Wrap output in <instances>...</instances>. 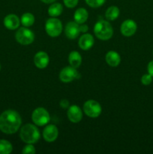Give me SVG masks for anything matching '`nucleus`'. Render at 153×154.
I'll return each instance as SVG.
<instances>
[{"mask_svg": "<svg viewBox=\"0 0 153 154\" xmlns=\"http://www.w3.org/2000/svg\"><path fill=\"white\" fill-rule=\"evenodd\" d=\"M22 123L21 117L14 110H6L0 115V130L4 134H14L19 130Z\"/></svg>", "mask_w": 153, "mask_h": 154, "instance_id": "1", "label": "nucleus"}, {"mask_svg": "<svg viewBox=\"0 0 153 154\" xmlns=\"http://www.w3.org/2000/svg\"><path fill=\"white\" fill-rule=\"evenodd\" d=\"M20 137L26 144H35L40 139V132L38 129L32 123H26L20 129Z\"/></svg>", "mask_w": 153, "mask_h": 154, "instance_id": "2", "label": "nucleus"}, {"mask_svg": "<svg viewBox=\"0 0 153 154\" xmlns=\"http://www.w3.org/2000/svg\"><path fill=\"white\" fill-rule=\"evenodd\" d=\"M94 32L96 37L102 41H107L112 38L113 35V29L108 21L99 20L94 26Z\"/></svg>", "mask_w": 153, "mask_h": 154, "instance_id": "3", "label": "nucleus"}, {"mask_svg": "<svg viewBox=\"0 0 153 154\" xmlns=\"http://www.w3.org/2000/svg\"><path fill=\"white\" fill-rule=\"evenodd\" d=\"M45 31L50 37L55 38L60 35L62 32V23L56 17L49 18L45 23Z\"/></svg>", "mask_w": 153, "mask_h": 154, "instance_id": "4", "label": "nucleus"}, {"mask_svg": "<svg viewBox=\"0 0 153 154\" xmlns=\"http://www.w3.org/2000/svg\"><path fill=\"white\" fill-rule=\"evenodd\" d=\"M32 120L34 125L44 126L47 124L50 120L49 112L44 108H37L33 111L32 114Z\"/></svg>", "mask_w": 153, "mask_h": 154, "instance_id": "5", "label": "nucleus"}, {"mask_svg": "<svg viewBox=\"0 0 153 154\" xmlns=\"http://www.w3.org/2000/svg\"><path fill=\"white\" fill-rule=\"evenodd\" d=\"M16 42L22 45H28L34 40V34L31 29L26 27H21L18 29L15 34Z\"/></svg>", "mask_w": 153, "mask_h": 154, "instance_id": "6", "label": "nucleus"}, {"mask_svg": "<svg viewBox=\"0 0 153 154\" xmlns=\"http://www.w3.org/2000/svg\"><path fill=\"white\" fill-rule=\"evenodd\" d=\"M83 111L88 117L91 118H96V117H98L101 114V105L97 101L90 99L84 103Z\"/></svg>", "mask_w": 153, "mask_h": 154, "instance_id": "7", "label": "nucleus"}, {"mask_svg": "<svg viewBox=\"0 0 153 154\" xmlns=\"http://www.w3.org/2000/svg\"><path fill=\"white\" fill-rule=\"evenodd\" d=\"M80 78V75L76 69L72 66L63 68L59 73V79L63 83H70L74 80Z\"/></svg>", "mask_w": 153, "mask_h": 154, "instance_id": "8", "label": "nucleus"}, {"mask_svg": "<svg viewBox=\"0 0 153 154\" xmlns=\"http://www.w3.org/2000/svg\"><path fill=\"white\" fill-rule=\"evenodd\" d=\"M136 29H137V25L136 22L130 19L124 20L122 23L121 28H120L121 33L126 37H130L134 35L136 32Z\"/></svg>", "mask_w": 153, "mask_h": 154, "instance_id": "9", "label": "nucleus"}, {"mask_svg": "<svg viewBox=\"0 0 153 154\" xmlns=\"http://www.w3.org/2000/svg\"><path fill=\"white\" fill-rule=\"evenodd\" d=\"M67 116L71 123H76L81 121L82 118V111L78 105H73L68 108Z\"/></svg>", "mask_w": 153, "mask_h": 154, "instance_id": "10", "label": "nucleus"}, {"mask_svg": "<svg viewBox=\"0 0 153 154\" xmlns=\"http://www.w3.org/2000/svg\"><path fill=\"white\" fill-rule=\"evenodd\" d=\"M58 135V128L55 125H47L43 131V138L46 142H53L57 139Z\"/></svg>", "mask_w": 153, "mask_h": 154, "instance_id": "11", "label": "nucleus"}, {"mask_svg": "<svg viewBox=\"0 0 153 154\" xmlns=\"http://www.w3.org/2000/svg\"><path fill=\"white\" fill-rule=\"evenodd\" d=\"M64 33L69 39H76L79 36L80 33V24L76 23L75 21H70L66 24L65 29H64Z\"/></svg>", "mask_w": 153, "mask_h": 154, "instance_id": "12", "label": "nucleus"}, {"mask_svg": "<svg viewBox=\"0 0 153 154\" xmlns=\"http://www.w3.org/2000/svg\"><path fill=\"white\" fill-rule=\"evenodd\" d=\"M49 56L44 51H39L34 57V63L38 69H45L49 64Z\"/></svg>", "mask_w": 153, "mask_h": 154, "instance_id": "13", "label": "nucleus"}, {"mask_svg": "<svg viewBox=\"0 0 153 154\" xmlns=\"http://www.w3.org/2000/svg\"><path fill=\"white\" fill-rule=\"evenodd\" d=\"M20 24V20L16 14H8L4 19V25L8 29L14 30L19 28Z\"/></svg>", "mask_w": 153, "mask_h": 154, "instance_id": "14", "label": "nucleus"}, {"mask_svg": "<svg viewBox=\"0 0 153 154\" xmlns=\"http://www.w3.org/2000/svg\"><path fill=\"white\" fill-rule=\"evenodd\" d=\"M94 40L93 36L91 34L88 33H84L79 39V47L80 49L83 50V51H88V50L91 49L92 46L94 45Z\"/></svg>", "mask_w": 153, "mask_h": 154, "instance_id": "15", "label": "nucleus"}, {"mask_svg": "<svg viewBox=\"0 0 153 154\" xmlns=\"http://www.w3.org/2000/svg\"><path fill=\"white\" fill-rule=\"evenodd\" d=\"M105 60L110 66L116 67L120 64L121 57H120L119 54L116 51H110L106 53V56H105Z\"/></svg>", "mask_w": 153, "mask_h": 154, "instance_id": "16", "label": "nucleus"}, {"mask_svg": "<svg viewBox=\"0 0 153 154\" xmlns=\"http://www.w3.org/2000/svg\"><path fill=\"white\" fill-rule=\"evenodd\" d=\"M88 13L86 11V9L84 8H80L76 11L74 12V21L77 23L78 24H82L88 20Z\"/></svg>", "mask_w": 153, "mask_h": 154, "instance_id": "17", "label": "nucleus"}, {"mask_svg": "<svg viewBox=\"0 0 153 154\" xmlns=\"http://www.w3.org/2000/svg\"><path fill=\"white\" fill-rule=\"evenodd\" d=\"M68 62L70 66L77 69L80 66L82 63V57L80 54L76 51H71L68 56Z\"/></svg>", "mask_w": 153, "mask_h": 154, "instance_id": "18", "label": "nucleus"}, {"mask_svg": "<svg viewBox=\"0 0 153 154\" xmlns=\"http://www.w3.org/2000/svg\"><path fill=\"white\" fill-rule=\"evenodd\" d=\"M63 11V6L61 3L55 2L50 5L48 8V14L51 17H56L61 15Z\"/></svg>", "mask_w": 153, "mask_h": 154, "instance_id": "19", "label": "nucleus"}, {"mask_svg": "<svg viewBox=\"0 0 153 154\" xmlns=\"http://www.w3.org/2000/svg\"><path fill=\"white\" fill-rule=\"evenodd\" d=\"M120 11L118 7L116 6H110L107 8V10L105 12V17L107 20L112 21L115 20L119 16Z\"/></svg>", "mask_w": 153, "mask_h": 154, "instance_id": "20", "label": "nucleus"}, {"mask_svg": "<svg viewBox=\"0 0 153 154\" xmlns=\"http://www.w3.org/2000/svg\"><path fill=\"white\" fill-rule=\"evenodd\" d=\"M20 23L25 27H29L34 23V17L32 13H25L21 16Z\"/></svg>", "mask_w": 153, "mask_h": 154, "instance_id": "21", "label": "nucleus"}, {"mask_svg": "<svg viewBox=\"0 0 153 154\" xmlns=\"http://www.w3.org/2000/svg\"><path fill=\"white\" fill-rule=\"evenodd\" d=\"M13 150V146L8 141L0 140V154H9Z\"/></svg>", "mask_w": 153, "mask_h": 154, "instance_id": "22", "label": "nucleus"}, {"mask_svg": "<svg viewBox=\"0 0 153 154\" xmlns=\"http://www.w3.org/2000/svg\"><path fill=\"white\" fill-rule=\"evenodd\" d=\"M86 4L91 8H99L103 5L106 0H85Z\"/></svg>", "mask_w": 153, "mask_h": 154, "instance_id": "23", "label": "nucleus"}, {"mask_svg": "<svg viewBox=\"0 0 153 154\" xmlns=\"http://www.w3.org/2000/svg\"><path fill=\"white\" fill-rule=\"evenodd\" d=\"M35 153V148L32 144H27L22 150V153L23 154H34Z\"/></svg>", "mask_w": 153, "mask_h": 154, "instance_id": "24", "label": "nucleus"}, {"mask_svg": "<svg viewBox=\"0 0 153 154\" xmlns=\"http://www.w3.org/2000/svg\"><path fill=\"white\" fill-rule=\"evenodd\" d=\"M152 78L153 77L152 76V75H150L148 73L145 74V75H142V78H141V83H142L143 85H149L152 83Z\"/></svg>", "mask_w": 153, "mask_h": 154, "instance_id": "25", "label": "nucleus"}, {"mask_svg": "<svg viewBox=\"0 0 153 154\" xmlns=\"http://www.w3.org/2000/svg\"><path fill=\"white\" fill-rule=\"evenodd\" d=\"M79 0H63L64 5L69 8H73L76 7L78 4Z\"/></svg>", "mask_w": 153, "mask_h": 154, "instance_id": "26", "label": "nucleus"}, {"mask_svg": "<svg viewBox=\"0 0 153 154\" xmlns=\"http://www.w3.org/2000/svg\"><path fill=\"white\" fill-rule=\"evenodd\" d=\"M59 105L63 109H67V108H69V102L67 100V99H62L59 102Z\"/></svg>", "mask_w": 153, "mask_h": 154, "instance_id": "27", "label": "nucleus"}, {"mask_svg": "<svg viewBox=\"0 0 153 154\" xmlns=\"http://www.w3.org/2000/svg\"><path fill=\"white\" fill-rule=\"evenodd\" d=\"M147 71H148V73L153 77V60L148 63L147 66Z\"/></svg>", "mask_w": 153, "mask_h": 154, "instance_id": "28", "label": "nucleus"}, {"mask_svg": "<svg viewBox=\"0 0 153 154\" xmlns=\"http://www.w3.org/2000/svg\"><path fill=\"white\" fill-rule=\"evenodd\" d=\"M80 32H82V33H86L87 31L88 30V26L86 25V24H81L80 26Z\"/></svg>", "mask_w": 153, "mask_h": 154, "instance_id": "29", "label": "nucleus"}, {"mask_svg": "<svg viewBox=\"0 0 153 154\" xmlns=\"http://www.w3.org/2000/svg\"><path fill=\"white\" fill-rule=\"evenodd\" d=\"M40 1L44 3H46V4H51V3H53L56 0H40Z\"/></svg>", "mask_w": 153, "mask_h": 154, "instance_id": "30", "label": "nucleus"}, {"mask_svg": "<svg viewBox=\"0 0 153 154\" xmlns=\"http://www.w3.org/2000/svg\"><path fill=\"white\" fill-rule=\"evenodd\" d=\"M0 70H1V65H0Z\"/></svg>", "mask_w": 153, "mask_h": 154, "instance_id": "31", "label": "nucleus"}]
</instances>
